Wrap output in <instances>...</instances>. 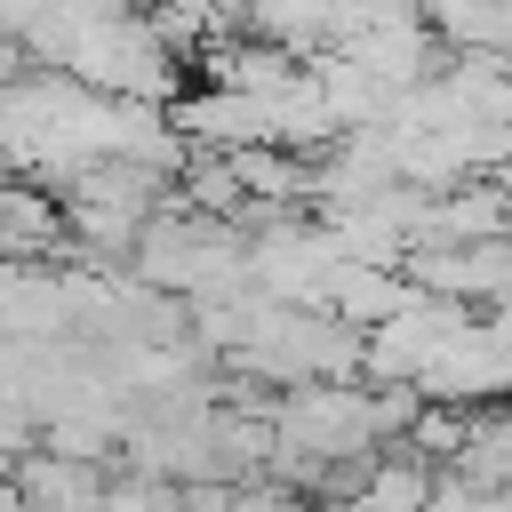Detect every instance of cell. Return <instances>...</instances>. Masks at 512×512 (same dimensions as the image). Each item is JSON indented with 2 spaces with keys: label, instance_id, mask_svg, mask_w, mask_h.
<instances>
[{
  "label": "cell",
  "instance_id": "cell-2",
  "mask_svg": "<svg viewBox=\"0 0 512 512\" xmlns=\"http://www.w3.org/2000/svg\"><path fill=\"white\" fill-rule=\"evenodd\" d=\"M48 248H64V192L0 168V256H48Z\"/></svg>",
  "mask_w": 512,
  "mask_h": 512
},
{
  "label": "cell",
  "instance_id": "cell-1",
  "mask_svg": "<svg viewBox=\"0 0 512 512\" xmlns=\"http://www.w3.org/2000/svg\"><path fill=\"white\" fill-rule=\"evenodd\" d=\"M128 272L152 280V288H168V296H184V304L232 296V288H248V240H240V216H208V208L176 200V208H160V216L144 224Z\"/></svg>",
  "mask_w": 512,
  "mask_h": 512
}]
</instances>
